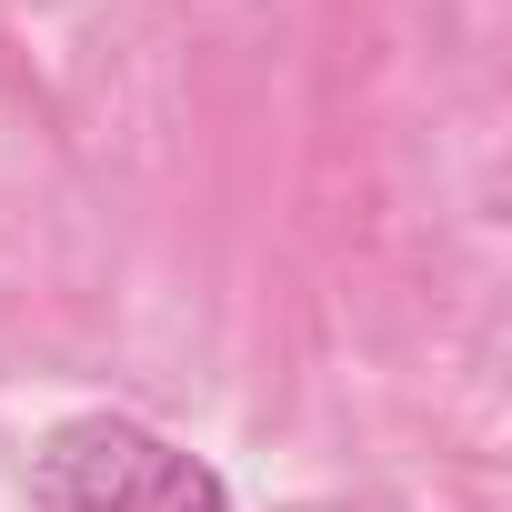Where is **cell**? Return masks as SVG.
<instances>
[{
  "label": "cell",
  "mask_w": 512,
  "mask_h": 512,
  "mask_svg": "<svg viewBox=\"0 0 512 512\" xmlns=\"http://www.w3.org/2000/svg\"><path fill=\"white\" fill-rule=\"evenodd\" d=\"M31 512H231L221 472L151 422L81 412L51 422L31 452Z\"/></svg>",
  "instance_id": "cell-1"
}]
</instances>
